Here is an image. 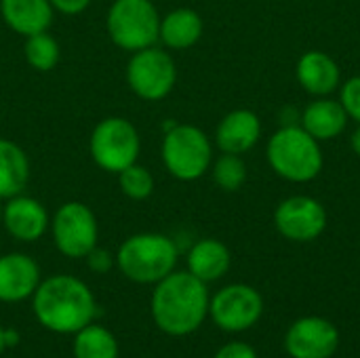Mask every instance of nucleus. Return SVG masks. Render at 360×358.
<instances>
[{"instance_id": "obj_1", "label": "nucleus", "mask_w": 360, "mask_h": 358, "mask_svg": "<svg viewBox=\"0 0 360 358\" xmlns=\"http://www.w3.org/2000/svg\"><path fill=\"white\" fill-rule=\"evenodd\" d=\"M207 283L190 272H171L154 285L150 310L156 327L171 338L194 333L209 317Z\"/></svg>"}, {"instance_id": "obj_2", "label": "nucleus", "mask_w": 360, "mask_h": 358, "mask_svg": "<svg viewBox=\"0 0 360 358\" xmlns=\"http://www.w3.org/2000/svg\"><path fill=\"white\" fill-rule=\"evenodd\" d=\"M32 310L38 323L59 335H74L97 314L93 291L72 274H55L40 281L32 295Z\"/></svg>"}, {"instance_id": "obj_3", "label": "nucleus", "mask_w": 360, "mask_h": 358, "mask_svg": "<svg viewBox=\"0 0 360 358\" xmlns=\"http://www.w3.org/2000/svg\"><path fill=\"white\" fill-rule=\"evenodd\" d=\"M177 245L167 234L141 232L129 236L116 253L120 272L137 285H156L175 270Z\"/></svg>"}, {"instance_id": "obj_4", "label": "nucleus", "mask_w": 360, "mask_h": 358, "mask_svg": "<svg viewBox=\"0 0 360 358\" xmlns=\"http://www.w3.org/2000/svg\"><path fill=\"white\" fill-rule=\"evenodd\" d=\"M268 162L285 179L304 184L314 179L323 169L319 139L306 129L291 124L278 129L268 141Z\"/></svg>"}, {"instance_id": "obj_5", "label": "nucleus", "mask_w": 360, "mask_h": 358, "mask_svg": "<svg viewBox=\"0 0 360 358\" xmlns=\"http://www.w3.org/2000/svg\"><path fill=\"white\" fill-rule=\"evenodd\" d=\"M105 27L118 49L135 53L156 44L160 15L152 0H114L108 8Z\"/></svg>"}, {"instance_id": "obj_6", "label": "nucleus", "mask_w": 360, "mask_h": 358, "mask_svg": "<svg viewBox=\"0 0 360 358\" xmlns=\"http://www.w3.org/2000/svg\"><path fill=\"white\" fill-rule=\"evenodd\" d=\"M165 169L179 181L200 179L213 158V148L205 131L194 124H173L160 146Z\"/></svg>"}, {"instance_id": "obj_7", "label": "nucleus", "mask_w": 360, "mask_h": 358, "mask_svg": "<svg viewBox=\"0 0 360 358\" xmlns=\"http://www.w3.org/2000/svg\"><path fill=\"white\" fill-rule=\"evenodd\" d=\"M89 150L99 169L118 175L122 169L137 162L141 150L139 131L129 118L108 116L95 124L89 139Z\"/></svg>"}, {"instance_id": "obj_8", "label": "nucleus", "mask_w": 360, "mask_h": 358, "mask_svg": "<svg viewBox=\"0 0 360 358\" xmlns=\"http://www.w3.org/2000/svg\"><path fill=\"white\" fill-rule=\"evenodd\" d=\"M175 82L177 65L167 51L148 46L131 55L127 63V84L139 99L160 101L173 91Z\"/></svg>"}, {"instance_id": "obj_9", "label": "nucleus", "mask_w": 360, "mask_h": 358, "mask_svg": "<svg viewBox=\"0 0 360 358\" xmlns=\"http://www.w3.org/2000/svg\"><path fill=\"white\" fill-rule=\"evenodd\" d=\"M51 232L61 255L70 260H84L89 251L97 247L99 224L91 207L70 200L55 211L51 219Z\"/></svg>"}, {"instance_id": "obj_10", "label": "nucleus", "mask_w": 360, "mask_h": 358, "mask_svg": "<svg viewBox=\"0 0 360 358\" xmlns=\"http://www.w3.org/2000/svg\"><path fill=\"white\" fill-rule=\"evenodd\" d=\"M209 314L221 331H247L262 319L264 300L249 285H228L211 298Z\"/></svg>"}, {"instance_id": "obj_11", "label": "nucleus", "mask_w": 360, "mask_h": 358, "mask_svg": "<svg viewBox=\"0 0 360 358\" xmlns=\"http://www.w3.org/2000/svg\"><path fill=\"white\" fill-rule=\"evenodd\" d=\"M274 224L285 238L295 243H310L325 232L327 211L316 198L291 196L276 207Z\"/></svg>"}, {"instance_id": "obj_12", "label": "nucleus", "mask_w": 360, "mask_h": 358, "mask_svg": "<svg viewBox=\"0 0 360 358\" xmlns=\"http://www.w3.org/2000/svg\"><path fill=\"white\" fill-rule=\"evenodd\" d=\"M338 346V327L321 317H306L295 321L285 335V348L291 358H331Z\"/></svg>"}, {"instance_id": "obj_13", "label": "nucleus", "mask_w": 360, "mask_h": 358, "mask_svg": "<svg viewBox=\"0 0 360 358\" xmlns=\"http://www.w3.org/2000/svg\"><path fill=\"white\" fill-rule=\"evenodd\" d=\"M2 224L15 241L34 243L46 234L51 219L49 211L40 200L17 194L8 198L6 205L2 207Z\"/></svg>"}, {"instance_id": "obj_14", "label": "nucleus", "mask_w": 360, "mask_h": 358, "mask_svg": "<svg viewBox=\"0 0 360 358\" xmlns=\"http://www.w3.org/2000/svg\"><path fill=\"white\" fill-rule=\"evenodd\" d=\"M40 268L25 253L0 255V302L17 304L30 300L40 285Z\"/></svg>"}, {"instance_id": "obj_15", "label": "nucleus", "mask_w": 360, "mask_h": 358, "mask_svg": "<svg viewBox=\"0 0 360 358\" xmlns=\"http://www.w3.org/2000/svg\"><path fill=\"white\" fill-rule=\"evenodd\" d=\"M262 137V122L251 110H234L221 118L215 131V141L226 154H245Z\"/></svg>"}, {"instance_id": "obj_16", "label": "nucleus", "mask_w": 360, "mask_h": 358, "mask_svg": "<svg viewBox=\"0 0 360 358\" xmlns=\"http://www.w3.org/2000/svg\"><path fill=\"white\" fill-rule=\"evenodd\" d=\"M53 4L49 0H0L4 23L19 36L46 32L53 23Z\"/></svg>"}, {"instance_id": "obj_17", "label": "nucleus", "mask_w": 360, "mask_h": 358, "mask_svg": "<svg viewBox=\"0 0 360 358\" xmlns=\"http://www.w3.org/2000/svg\"><path fill=\"white\" fill-rule=\"evenodd\" d=\"M297 80L312 95H329L340 84L338 63L323 51H308L297 61Z\"/></svg>"}, {"instance_id": "obj_18", "label": "nucleus", "mask_w": 360, "mask_h": 358, "mask_svg": "<svg viewBox=\"0 0 360 358\" xmlns=\"http://www.w3.org/2000/svg\"><path fill=\"white\" fill-rule=\"evenodd\" d=\"M230 251L221 241L202 238L188 253V272L202 283H213L230 270Z\"/></svg>"}, {"instance_id": "obj_19", "label": "nucleus", "mask_w": 360, "mask_h": 358, "mask_svg": "<svg viewBox=\"0 0 360 358\" xmlns=\"http://www.w3.org/2000/svg\"><path fill=\"white\" fill-rule=\"evenodd\" d=\"M202 36V19L194 8H175L160 17L158 40L175 51L194 46Z\"/></svg>"}, {"instance_id": "obj_20", "label": "nucleus", "mask_w": 360, "mask_h": 358, "mask_svg": "<svg viewBox=\"0 0 360 358\" xmlns=\"http://www.w3.org/2000/svg\"><path fill=\"white\" fill-rule=\"evenodd\" d=\"M30 181V158L21 146L0 137V200H8L25 190Z\"/></svg>"}, {"instance_id": "obj_21", "label": "nucleus", "mask_w": 360, "mask_h": 358, "mask_svg": "<svg viewBox=\"0 0 360 358\" xmlns=\"http://www.w3.org/2000/svg\"><path fill=\"white\" fill-rule=\"evenodd\" d=\"M348 114L340 101L319 99L312 101L302 114V129H306L314 139H333L346 129Z\"/></svg>"}, {"instance_id": "obj_22", "label": "nucleus", "mask_w": 360, "mask_h": 358, "mask_svg": "<svg viewBox=\"0 0 360 358\" xmlns=\"http://www.w3.org/2000/svg\"><path fill=\"white\" fill-rule=\"evenodd\" d=\"M118 340L101 325L89 323L74 333V358H118Z\"/></svg>"}, {"instance_id": "obj_23", "label": "nucleus", "mask_w": 360, "mask_h": 358, "mask_svg": "<svg viewBox=\"0 0 360 358\" xmlns=\"http://www.w3.org/2000/svg\"><path fill=\"white\" fill-rule=\"evenodd\" d=\"M23 55H25V61H27V65L32 70L51 72L59 63L61 49H59V42L46 30V32H40V34H34V36L25 38Z\"/></svg>"}, {"instance_id": "obj_24", "label": "nucleus", "mask_w": 360, "mask_h": 358, "mask_svg": "<svg viewBox=\"0 0 360 358\" xmlns=\"http://www.w3.org/2000/svg\"><path fill=\"white\" fill-rule=\"evenodd\" d=\"M118 186L122 194L131 200H146L154 192V177L143 165H129L118 173Z\"/></svg>"}, {"instance_id": "obj_25", "label": "nucleus", "mask_w": 360, "mask_h": 358, "mask_svg": "<svg viewBox=\"0 0 360 358\" xmlns=\"http://www.w3.org/2000/svg\"><path fill=\"white\" fill-rule=\"evenodd\" d=\"M213 179L221 190L236 192L247 181V165L238 154L224 152V156H219L213 165Z\"/></svg>"}, {"instance_id": "obj_26", "label": "nucleus", "mask_w": 360, "mask_h": 358, "mask_svg": "<svg viewBox=\"0 0 360 358\" xmlns=\"http://www.w3.org/2000/svg\"><path fill=\"white\" fill-rule=\"evenodd\" d=\"M350 118H354L360 124V76L350 78L342 89V101H340Z\"/></svg>"}, {"instance_id": "obj_27", "label": "nucleus", "mask_w": 360, "mask_h": 358, "mask_svg": "<svg viewBox=\"0 0 360 358\" xmlns=\"http://www.w3.org/2000/svg\"><path fill=\"white\" fill-rule=\"evenodd\" d=\"M84 260H86V266H89L95 274H108V272L114 268V264H116V257H114L108 249H103V247L91 249L89 255H86Z\"/></svg>"}, {"instance_id": "obj_28", "label": "nucleus", "mask_w": 360, "mask_h": 358, "mask_svg": "<svg viewBox=\"0 0 360 358\" xmlns=\"http://www.w3.org/2000/svg\"><path fill=\"white\" fill-rule=\"evenodd\" d=\"M213 358H257V352L245 342H230L221 346Z\"/></svg>"}, {"instance_id": "obj_29", "label": "nucleus", "mask_w": 360, "mask_h": 358, "mask_svg": "<svg viewBox=\"0 0 360 358\" xmlns=\"http://www.w3.org/2000/svg\"><path fill=\"white\" fill-rule=\"evenodd\" d=\"M49 2L53 4L55 11L63 15H78L91 4V0H49Z\"/></svg>"}, {"instance_id": "obj_30", "label": "nucleus", "mask_w": 360, "mask_h": 358, "mask_svg": "<svg viewBox=\"0 0 360 358\" xmlns=\"http://www.w3.org/2000/svg\"><path fill=\"white\" fill-rule=\"evenodd\" d=\"M19 333L15 331V329H4V346L6 348H13V346H17L19 344Z\"/></svg>"}, {"instance_id": "obj_31", "label": "nucleus", "mask_w": 360, "mask_h": 358, "mask_svg": "<svg viewBox=\"0 0 360 358\" xmlns=\"http://www.w3.org/2000/svg\"><path fill=\"white\" fill-rule=\"evenodd\" d=\"M352 150L360 156V127L354 131V135H352Z\"/></svg>"}, {"instance_id": "obj_32", "label": "nucleus", "mask_w": 360, "mask_h": 358, "mask_svg": "<svg viewBox=\"0 0 360 358\" xmlns=\"http://www.w3.org/2000/svg\"><path fill=\"white\" fill-rule=\"evenodd\" d=\"M6 350V346H4V327H0V354Z\"/></svg>"}, {"instance_id": "obj_33", "label": "nucleus", "mask_w": 360, "mask_h": 358, "mask_svg": "<svg viewBox=\"0 0 360 358\" xmlns=\"http://www.w3.org/2000/svg\"><path fill=\"white\" fill-rule=\"evenodd\" d=\"M0 222H2V209H0Z\"/></svg>"}]
</instances>
